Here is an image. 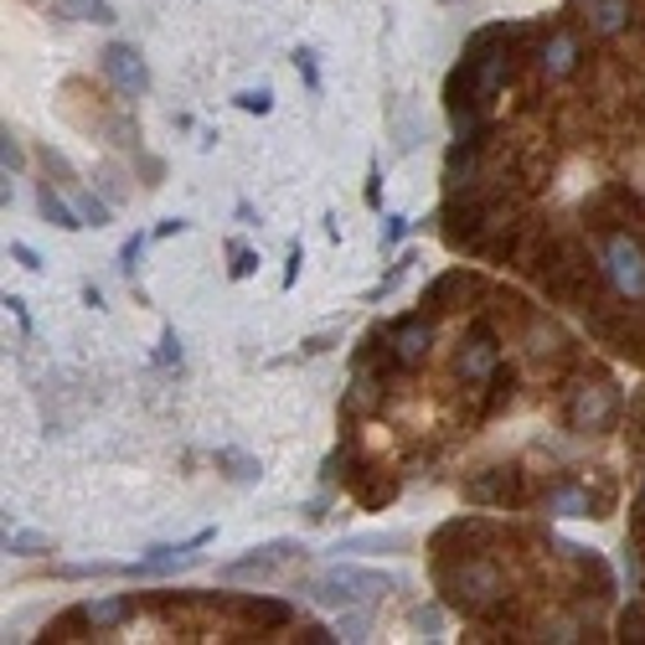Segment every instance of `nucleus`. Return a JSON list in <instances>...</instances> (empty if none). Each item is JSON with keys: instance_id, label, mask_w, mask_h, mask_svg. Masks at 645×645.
Here are the masks:
<instances>
[{"instance_id": "f704fd0d", "label": "nucleus", "mask_w": 645, "mask_h": 645, "mask_svg": "<svg viewBox=\"0 0 645 645\" xmlns=\"http://www.w3.org/2000/svg\"><path fill=\"white\" fill-rule=\"evenodd\" d=\"M186 228H192V222H181V217H166V222H160V238H171V233H186Z\"/></svg>"}, {"instance_id": "5701e85b", "label": "nucleus", "mask_w": 645, "mask_h": 645, "mask_svg": "<svg viewBox=\"0 0 645 645\" xmlns=\"http://www.w3.org/2000/svg\"><path fill=\"white\" fill-rule=\"evenodd\" d=\"M217 465H228V475H233L238 486L258 480V460H248V454H238V450H217Z\"/></svg>"}, {"instance_id": "6ab92c4d", "label": "nucleus", "mask_w": 645, "mask_h": 645, "mask_svg": "<svg viewBox=\"0 0 645 645\" xmlns=\"http://www.w3.org/2000/svg\"><path fill=\"white\" fill-rule=\"evenodd\" d=\"M88 609V625L94 630H109V625H119L130 609H135V599H98V605H83Z\"/></svg>"}, {"instance_id": "c756f323", "label": "nucleus", "mask_w": 645, "mask_h": 645, "mask_svg": "<svg viewBox=\"0 0 645 645\" xmlns=\"http://www.w3.org/2000/svg\"><path fill=\"white\" fill-rule=\"evenodd\" d=\"M300 264H305V254H300V243L290 248V264H284V290H290L294 279H300Z\"/></svg>"}, {"instance_id": "393cba45", "label": "nucleus", "mask_w": 645, "mask_h": 645, "mask_svg": "<svg viewBox=\"0 0 645 645\" xmlns=\"http://www.w3.org/2000/svg\"><path fill=\"white\" fill-rule=\"evenodd\" d=\"M238 109H243V114H269V109H275V94H269V88H248V94H238Z\"/></svg>"}, {"instance_id": "4be33fe9", "label": "nucleus", "mask_w": 645, "mask_h": 645, "mask_svg": "<svg viewBox=\"0 0 645 645\" xmlns=\"http://www.w3.org/2000/svg\"><path fill=\"white\" fill-rule=\"evenodd\" d=\"M625 21H630V0H599L594 5V26L599 32H620Z\"/></svg>"}, {"instance_id": "f8f14e48", "label": "nucleus", "mask_w": 645, "mask_h": 645, "mask_svg": "<svg viewBox=\"0 0 645 645\" xmlns=\"http://www.w3.org/2000/svg\"><path fill=\"white\" fill-rule=\"evenodd\" d=\"M465 294H475V275L450 269V275H439L429 284V294H424V311H454V300H465Z\"/></svg>"}, {"instance_id": "0eeeda50", "label": "nucleus", "mask_w": 645, "mask_h": 645, "mask_svg": "<svg viewBox=\"0 0 645 645\" xmlns=\"http://www.w3.org/2000/svg\"><path fill=\"white\" fill-rule=\"evenodd\" d=\"M294 552H300V543H264V548H248V558H238V563H228L222 568V579L228 584H238V579H269L279 563H290Z\"/></svg>"}, {"instance_id": "423d86ee", "label": "nucleus", "mask_w": 645, "mask_h": 645, "mask_svg": "<svg viewBox=\"0 0 645 645\" xmlns=\"http://www.w3.org/2000/svg\"><path fill=\"white\" fill-rule=\"evenodd\" d=\"M465 501H475V507H511V501H522V470L490 465L486 475L465 480Z\"/></svg>"}, {"instance_id": "c85d7f7f", "label": "nucleus", "mask_w": 645, "mask_h": 645, "mask_svg": "<svg viewBox=\"0 0 645 645\" xmlns=\"http://www.w3.org/2000/svg\"><path fill=\"white\" fill-rule=\"evenodd\" d=\"M11 258H16L21 269H32V275H37V269H41V258H37V248H26V243H11Z\"/></svg>"}, {"instance_id": "cd10ccee", "label": "nucleus", "mask_w": 645, "mask_h": 645, "mask_svg": "<svg viewBox=\"0 0 645 645\" xmlns=\"http://www.w3.org/2000/svg\"><path fill=\"white\" fill-rule=\"evenodd\" d=\"M258 269V254H248V248H233V279H248Z\"/></svg>"}, {"instance_id": "f03ea898", "label": "nucleus", "mask_w": 645, "mask_h": 645, "mask_svg": "<svg viewBox=\"0 0 645 645\" xmlns=\"http://www.w3.org/2000/svg\"><path fill=\"white\" fill-rule=\"evenodd\" d=\"M434 579H439V594H445V605L460 609V614H475V620H496L501 605H507V579H501V568L490 563V558H439L434 563Z\"/></svg>"}, {"instance_id": "2eb2a0df", "label": "nucleus", "mask_w": 645, "mask_h": 645, "mask_svg": "<svg viewBox=\"0 0 645 645\" xmlns=\"http://www.w3.org/2000/svg\"><path fill=\"white\" fill-rule=\"evenodd\" d=\"M548 511H558V516H599V501H594L584 486H552Z\"/></svg>"}, {"instance_id": "f257e3e1", "label": "nucleus", "mask_w": 645, "mask_h": 645, "mask_svg": "<svg viewBox=\"0 0 645 645\" xmlns=\"http://www.w3.org/2000/svg\"><path fill=\"white\" fill-rule=\"evenodd\" d=\"M522 26H486L480 37L465 47V62L450 73V109L454 124L465 130L490 109V98L501 94V83L511 73V41H522Z\"/></svg>"}, {"instance_id": "39448f33", "label": "nucleus", "mask_w": 645, "mask_h": 645, "mask_svg": "<svg viewBox=\"0 0 645 645\" xmlns=\"http://www.w3.org/2000/svg\"><path fill=\"white\" fill-rule=\"evenodd\" d=\"M620 413V392L609 382H584V388L568 398V424L573 429H609Z\"/></svg>"}, {"instance_id": "7c9ffc66", "label": "nucleus", "mask_w": 645, "mask_h": 645, "mask_svg": "<svg viewBox=\"0 0 645 645\" xmlns=\"http://www.w3.org/2000/svg\"><path fill=\"white\" fill-rule=\"evenodd\" d=\"M21 166V145H16V135L5 130V171H16Z\"/></svg>"}, {"instance_id": "9b49d317", "label": "nucleus", "mask_w": 645, "mask_h": 645, "mask_svg": "<svg viewBox=\"0 0 645 645\" xmlns=\"http://www.w3.org/2000/svg\"><path fill=\"white\" fill-rule=\"evenodd\" d=\"M454 372H460L465 382H486L490 372H496V341H490V331H475V341L460 352Z\"/></svg>"}, {"instance_id": "7ed1b4c3", "label": "nucleus", "mask_w": 645, "mask_h": 645, "mask_svg": "<svg viewBox=\"0 0 645 645\" xmlns=\"http://www.w3.org/2000/svg\"><path fill=\"white\" fill-rule=\"evenodd\" d=\"M388 588H398L392 573L336 563V568H326V573L311 584V599H315V605H326V609H346V605H372V599H382Z\"/></svg>"}, {"instance_id": "b1692460", "label": "nucleus", "mask_w": 645, "mask_h": 645, "mask_svg": "<svg viewBox=\"0 0 645 645\" xmlns=\"http://www.w3.org/2000/svg\"><path fill=\"white\" fill-rule=\"evenodd\" d=\"M558 346H563V336L552 331V326H532V346H527L532 356H552Z\"/></svg>"}, {"instance_id": "aec40b11", "label": "nucleus", "mask_w": 645, "mask_h": 645, "mask_svg": "<svg viewBox=\"0 0 645 645\" xmlns=\"http://www.w3.org/2000/svg\"><path fill=\"white\" fill-rule=\"evenodd\" d=\"M5 552H16V558H41V552H52V543H47L41 532H5Z\"/></svg>"}, {"instance_id": "4468645a", "label": "nucleus", "mask_w": 645, "mask_h": 645, "mask_svg": "<svg viewBox=\"0 0 645 645\" xmlns=\"http://www.w3.org/2000/svg\"><path fill=\"white\" fill-rule=\"evenodd\" d=\"M37 207H41V217H47V228H62V233H78V228H88L78 207H73L62 192H52V186H41V192H37Z\"/></svg>"}, {"instance_id": "2f4dec72", "label": "nucleus", "mask_w": 645, "mask_h": 645, "mask_svg": "<svg viewBox=\"0 0 645 645\" xmlns=\"http://www.w3.org/2000/svg\"><path fill=\"white\" fill-rule=\"evenodd\" d=\"M139 248H145V243H139V238H130V243H124V269H130V275H135V264H139Z\"/></svg>"}, {"instance_id": "dca6fc26", "label": "nucleus", "mask_w": 645, "mask_h": 645, "mask_svg": "<svg viewBox=\"0 0 645 645\" xmlns=\"http://www.w3.org/2000/svg\"><path fill=\"white\" fill-rule=\"evenodd\" d=\"M388 548H409V532H367V537L336 543V552H388Z\"/></svg>"}, {"instance_id": "a878e982", "label": "nucleus", "mask_w": 645, "mask_h": 645, "mask_svg": "<svg viewBox=\"0 0 645 645\" xmlns=\"http://www.w3.org/2000/svg\"><path fill=\"white\" fill-rule=\"evenodd\" d=\"M294 68H300L305 88H311V94H320V68H315V52H311V47H300V52H294Z\"/></svg>"}, {"instance_id": "1a4fd4ad", "label": "nucleus", "mask_w": 645, "mask_h": 645, "mask_svg": "<svg viewBox=\"0 0 645 645\" xmlns=\"http://www.w3.org/2000/svg\"><path fill=\"white\" fill-rule=\"evenodd\" d=\"M388 341H392V356H398L403 372H409V367H418V362L429 356L434 331H429V320H424V315H409V320H398V326L388 331Z\"/></svg>"}, {"instance_id": "20e7f679", "label": "nucleus", "mask_w": 645, "mask_h": 645, "mask_svg": "<svg viewBox=\"0 0 645 645\" xmlns=\"http://www.w3.org/2000/svg\"><path fill=\"white\" fill-rule=\"evenodd\" d=\"M605 275L614 279V290L625 300H645V243L630 238L625 228L605 233Z\"/></svg>"}, {"instance_id": "9d476101", "label": "nucleus", "mask_w": 645, "mask_h": 645, "mask_svg": "<svg viewBox=\"0 0 645 645\" xmlns=\"http://www.w3.org/2000/svg\"><path fill=\"white\" fill-rule=\"evenodd\" d=\"M537 68H543V78H568L579 68V37L573 32H552L543 41V52H537Z\"/></svg>"}, {"instance_id": "6e6552de", "label": "nucleus", "mask_w": 645, "mask_h": 645, "mask_svg": "<svg viewBox=\"0 0 645 645\" xmlns=\"http://www.w3.org/2000/svg\"><path fill=\"white\" fill-rule=\"evenodd\" d=\"M104 73L114 78V88L119 94H145L150 88V73H145V62H139V52L135 47H124V41H114L109 52H104Z\"/></svg>"}, {"instance_id": "72a5a7b5", "label": "nucleus", "mask_w": 645, "mask_h": 645, "mask_svg": "<svg viewBox=\"0 0 645 645\" xmlns=\"http://www.w3.org/2000/svg\"><path fill=\"white\" fill-rule=\"evenodd\" d=\"M300 641H311V645H320V641H331V630H320V625H305V630H300Z\"/></svg>"}, {"instance_id": "a211bd4d", "label": "nucleus", "mask_w": 645, "mask_h": 645, "mask_svg": "<svg viewBox=\"0 0 645 645\" xmlns=\"http://www.w3.org/2000/svg\"><path fill=\"white\" fill-rule=\"evenodd\" d=\"M62 16H73V21H98V26H109L114 21V5L109 0H52Z\"/></svg>"}, {"instance_id": "473e14b6", "label": "nucleus", "mask_w": 645, "mask_h": 645, "mask_svg": "<svg viewBox=\"0 0 645 645\" xmlns=\"http://www.w3.org/2000/svg\"><path fill=\"white\" fill-rule=\"evenodd\" d=\"M413 625H424V630H439V609H418V614H413Z\"/></svg>"}, {"instance_id": "f3484780", "label": "nucleus", "mask_w": 645, "mask_h": 645, "mask_svg": "<svg viewBox=\"0 0 645 645\" xmlns=\"http://www.w3.org/2000/svg\"><path fill=\"white\" fill-rule=\"evenodd\" d=\"M238 614H243V620H254V625H264V630L290 625V605H275V599H243Z\"/></svg>"}, {"instance_id": "412c9836", "label": "nucleus", "mask_w": 645, "mask_h": 645, "mask_svg": "<svg viewBox=\"0 0 645 645\" xmlns=\"http://www.w3.org/2000/svg\"><path fill=\"white\" fill-rule=\"evenodd\" d=\"M486 388H490V403H486L480 413L490 418V413L501 409V403H511V388H516V377H511V367H496V372H490V377H486Z\"/></svg>"}, {"instance_id": "c9c22d12", "label": "nucleus", "mask_w": 645, "mask_h": 645, "mask_svg": "<svg viewBox=\"0 0 645 645\" xmlns=\"http://www.w3.org/2000/svg\"><path fill=\"white\" fill-rule=\"evenodd\" d=\"M635 532H645V486H641V501H635Z\"/></svg>"}, {"instance_id": "ddd939ff", "label": "nucleus", "mask_w": 645, "mask_h": 645, "mask_svg": "<svg viewBox=\"0 0 645 645\" xmlns=\"http://www.w3.org/2000/svg\"><path fill=\"white\" fill-rule=\"evenodd\" d=\"M372 465H352L346 470V480H352V490L356 496H362V507H388L392 496H398V480H392V475H367Z\"/></svg>"}, {"instance_id": "bb28decb", "label": "nucleus", "mask_w": 645, "mask_h": 645, "mask_svg": "<svg viewBox=\"0 0 645 645\" xmlns=\"http://www.w3.org/2000/svg\"><path fill=\"white\" fill-rule=\"evenodd\" d=\"M403 233H409V217H398V212L382 217V248H392V243H398Z\"/></svg>"}]
</instances>
